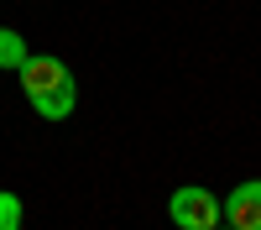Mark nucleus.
<instances>
[{"label":"nucleus","instance_id":"obj_6","mask_svg":"<svg viewBox=\"0 0 261 230\" xmlns=\"http://www.w3.org/2000/svg\"><path fill=\"white\" fill-rule=\"evenodd\" d=\"M0 230H21V199L0 188Z\"/></svg>","mask_w":261,"mask_h":230},{"label":"nucleus","instance_id":"obj_4","mask_svg":"<svg viewBox=\"0 0 261 230\" xmlns=\"http://www.w3.org/2000/svg\"><path fill=\"white\" fill-rule=\"evenodd\" d=\"M73 105H79V84H73V79L58 84V89H47V94H32V110H37L42 120H68Z\"/></svg>","mask_w":261,"mask_h":230},{"label":"nucleus","instance_id":"obj_3","mask_svg":"<svg viewBox=\"0 0 261 230\" xmlns=\"http://www.w3.org/2000/svg\"><path fill=\"white\" fill-rule=\"evenodd\" d=\"M16 79H21V94H47V89H58V84H68L73 73H68V63L63 58H53V53H27V63L16 68Z\"/></svg>","mask_w":261,"mask_h":230},{"label":"nucleus","instance_id":"obj_5","mask_svg":"<svg viewBox=\"0 0 261 230\" xmlns=\"http://www.w3.org/2000/svg\"><path fill=\"white\" fill-rule=\"evenodd\" d=\"M27 53H32V47H27V37H21L16 27H0V68H11V73H16L21 63H27Z\"/></svg>","mask_w":261,"mask_h":230},{"label":"nucleus","instance_id":"obj_1","mask_svg":"<svg viewBox=\"0 0 261 230\" xmlns=\"http://www.w3.org/2000/svg\"><path fill=\"white\" fill-rule=\"evenodd\" d=\"M167 220L178 225V230H214V225H225V220H220V194H214V188H204V183L172 188Z\"/></svg>","mask_w":261,"mask_h":230},{"label":"nucleus","instance_id":"obj_2","mask_svg":"<svg viewBox=\"0 0 261 230\" xmlns=\"http://www.w3.org/2000/svg\"><path fill=\"white\" fill-rule=\"evenodd\" d=\"M220 220L230 230H261V178H241L220 199Z\"/></svg>","mask_w":261,"mask_h":230},{"label":"nucleus","instance_id":"obj_7","mask_svg":"<svg viewBox=\"0 0 261 230\" xmlns=\"http://www.w3.org/2000/svg\"><path fill=\"white\" fill-rule=\"evenodd\" d=\"M214 230H230V225H214Z\"/></svg>","mask_w":261,"mask_h":230}]
</instances>
